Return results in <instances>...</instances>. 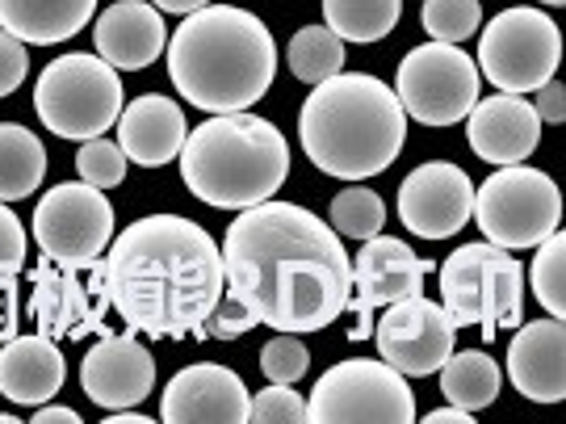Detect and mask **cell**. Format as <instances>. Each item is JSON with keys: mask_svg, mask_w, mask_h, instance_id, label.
I'll list each match as a JSON object with an SVG mask.
<instances>
[{"mask_svg": "<svg viewBox=\"0 0 566 424\" xmlns=\"http://www.w3.org/2000/svg\"><path fill=\"white\" fill-rule=\"evenodd\" d=\"M223 282L273 332H324L344 316L353 257L306 206L264 198L223 236Z\"/></svg>", "mask_w": 566, "mask_h": 424, "instance_id": "cell-1", "label": "cell"}, {"mask_svg": "<svg viewBox=\"0 0 566 424\" xmlns=\"http://www.w3.org/2000/svg\"><path fill=\"white\" fill-rule=\"evenodd\" d=\"M109 307L130 332L151 341L198 337L223 299V248L202 223L181 215H147L122 227L102 257Z\"/></svg>", "mask_w": 566, "mask_h": 424, "instance_id": "cell-2", "label": "cell"}, {"mask_svg": "<svg viewBox=\"0 0 566 424\" xmlns=\"http://www.w3.org/2000/svg\"><path fill=\"white\" fill-rule=\"evenodd\" d=\"M172 89L206 114L252 110L277 76V42L256 13L240 4H202L185 13L164 46Z\"/></svg>", "mask_w": 566, "mask_h": 424, "instance_id": "cell-3", "label": "cell"}, {"mask_svg": "<svg viewBox=\"0 0 566 424\" xmlns=\"http://www.w3.org/2000/svg\"><path fill=\"white\" fill-rule=\"evenodd\" d=\"M298 143L306 161L340 182H369L399 161L407 143V114L395 89L369 72H336L311 84L298 114Z\"/></svg>", "mask_w": 566, "mask_h": 424, "instance_id": "cell-4", "label": "cell"}, {"mask_svg": "<svg viewBox=\"0 0 566 424\" xmlns=\"http://www.w3.org/2000/svg\"><path fill=\"white\" fill-rule=\"evenodd\" d=\"M290 177V143L248 110L210 114L181 143V182L206 206L243 210L273 198Z\"/></svg>", "mask_w": 566, "mask_h": 424, "instance_id": "cell-5", "label": "cell"}, {"mask_svg": "<svg viewBox=\"0 0 566 424\" xmlns=\"http://www.w3.org/2000/svg\"><path fill=\"white\" fill-rule=\"evenodd\" d=\"M441 307L449 320L483 328L486 344L500 328H516L525 320V269L521 261L491 240L462 244L441 261Z\"/></svg>", "mask_w": 566, "mask_h": 424, "instance_id": "cell-6", "label": "cell"}, {"mask_svg": "<svg viewBox=\"0 0 566 424\" xmlns=\"http://www.w3.org/2000/svg\"><path fill=\"white\" fill-rule=\"evenodd\" d=\"M34 114L60 139H97L122 114V76L102 55L67 51L42 68Z\"/></svg>", "mask_w": 566, "mask_h": 424, "instance_id": "cell-7", "label": "cell"}, {"mask_svg": "<svg viewBox=\"0 0 566 424\" xmlns=\"http://www.w3.org/2000/svg\"><path fill=\"white\" fill-rule=\"evenodd\" d=\"M483 240L500 244L507 252L537 248L563 223V194L549 173L521 164H500L483 185H474V215Z\"/></svg>", "mask_w": 566, "mask_h": 424, "instance_id": "cell-8", "label": "cell"}, {"mask_svg": "<svg viewBox=\"0 0 566 424\" xmlns=\"http://www.w3.org/2000/svg\"><path fill=\"white\" fill-rule=\"evenodd\" d=\"M563 63V34L546 9H504L479 34V76L500 93H533L554 81Z\"/></svg>", "mask_w": 566, "mask_h": 424, "instance_id": "cell-9", "label": "cell"}, {"mask_svg": "<svg viewBox=\"0 0 566 424\" xmlns=\"http://www.w3.org/2000/svg\"><path fill=\"white\" fill-rule=\"evenodd\" d=\"M306 421L411 424L416 421V400H411V386L403 374L395 365H386L382 358H348V362L332 365L315 383L311 400H306Z\"/></svg>", "mask_w": 566, "mask_h": 424, "instance_id": "cell-10", "label": "cell"}, {"mask_svg": "<svg viewBox=\"0 0 566 424\" xmlns=\"http://www.w3.org/2000/svg\"><path fill=\"white\" fill-rule=\"evenodd\" d=\"M479 68L458 42H424L399 63L395 97L407 118L424 126H453L479 102Z\"/></svg>", "mask_w": 566, "mask_h": 424, "instance_id": "cell-11", "label": "cell"}, {"mask_svg": "<svg viewBox=\"0 0 566 424\" xmlns=\"http://www.w3.org/2000/svg\"><path fill=\"white\" fill-rule=\"evenodd\" d=\"M30 223H34V240H39L42 257L67 265V269L102 265L105 248L114 240V206L88 182L51 185Z\"/></svg>", "mask_w": 566, "mask_h": 424, "instance_id": "cell-12", "label": "cell"}, {"mask_svg": "<svg viewBox=\"0 0 566 424\" xmlns=\"http://www.w3.org/2000/svg\"><path fill=\"white\" fill-rule=\"evenodd\" d=\"M428 273H432V265L424 257H416L407 240H395L382 231L361 240V252L353 261V290H348V303H344V311H353L348 341H369L374 316L382 307L407 299V294H420Z\"/></svg>", "mask_w": 566, "mask_h": 424, "instance_id": "cell-13", "label": "cell"}, {"mask_svg": "<svg viewBox=\"0 0 566 424\" xmlns=\"http://www.w3.org/2000/svg\"><path fill=\"white\" fill-rule=\"evenodd\" d=\"M369 337L386 365H395L403 379H424V374H437L441 362L453 353L458 323L449 320L441 303H432L424 294H407L374 316Z\"/></svg>", "mask_w": 566, "mask_h": 424, "instance_id": "cell-14", "label": "cell"}, {"mask_svg": "<svg viewBox=\"0 0 566 424\" xmlns=\"http://www.w3.org/2000/svg\"><path fill=\"white\" fill-rule=\"evenodd\" d=\"M105 311H109V294L102 282V265L67 269L42 257V265L34 269V294H30V316L42 337L67 341L84 332H102Z\"/></svg>", "mask_w": 566, "mask_h": 424, "instance_id": "cell-15", "label": "cell"}, {"mask_svg": "<svg viewBox=\"0 0 566 424\" xmlns=\"http://www.w3.org/2000/svg\"><path fill=\"white\" fill-rule=\"evenodd\" d=\"M474 215V182L449 161L411 168L399 185V219L420 240H449Z\"/></svg>", "mask_w": 566, "mask_h": 424, "instance_id": "cell-16", "label": "cell"}, {"mask_svg": "<svg viewBox=\"0 0 566 424\" xmlns=\"http://www.w3.org/2000/svg\"><path fill=\"white\" fill-rule=\"evenodd\" d=\"M81 386L105 412L139 407L156 386V362L135 332H109L84 353Z\"/></svg>", "mask_w": 566, "mask_h": 424, "instance_id": "cell-17", "label": "cell"}, {"mask_svg": "<svg viewBox=\"0 0 566 424\" xmlns=\"http://www.w3.org/2000/svg\"><path fill=\"white\" fill-rule=\"evenodd\" d=\"M248 386L235 370L214 362L185 365L164 386L160 416L168 424H243L248 421Z\"/></svg>", "mask_w": 566, "mask_h": 424, "instance_id": "cell-18", "label": "cell"}, {"mask_svg": "<svg viewBox=\"0 0 566 424\" xmlns=\"http://www.w3.org/2000/svg\"><path fill=\"white\" fill-rule=\"evenodd\" d=\"M465 139L470 152L486 164H521L537 152L542 143V126L533 102H525L521 93H491L479 97L465 114Z\"/></svg>", "mask_w": 566, "mask_h": 424, "instance_id": "cell-19", "label": "cell"}, {"mask_svg": "<svg viewBox=\"0 0 566 424\" xmlns=\"http://www.w3.org/2000/svg\"><path fill=\"white\" fill-rule=\"evenodd\" d=\"M507 379L533 404L566 400V323L546 316L537 323H516V341L507 349Z\"/></svg>", "mask_w": 566, "mask_h": 424, "instance_id": "cell-20", "label": "cell"}, {"mask_svg": "<svg viewBox=\"0 0 566 424\" xmlns=\"http://www.w3.org/2000/svg\"><path fill=\"white\" fill-rule=\"evenodd\" d=\"M93 46L109 68L139 72V68L160 60L164 46H168L164 13L151 0H118L93 25Z\"/></svg>", "mask_w": 566, "mask_h": 424, "instance_id": "cell-21", "label": "cell"}, {"mask_svg": "<svg viewBox=\"0 0 566 424\" xmlns=\"http://www.w3.org/2000/svg\"><path fill=\"white\" fill-rule=\"evenodd\" d=\"M114 126H118L122 156L143 168H164L168 161H177L185 135H189L181 105L160 93H143L130 105H122Z\"/></svg>", "mask_w": 566, "mask_h": 424, "instance_id": "cell-22", "label": "cell"}, {"mask_svg": "<svg viewBox=\"0 0 566 424\" xmlns=\"http://www.w3.org/2000/svg\"><path fill=\"white\" fill-rule=\"evenodd\" d=\"M67 379V362H63L60 344L51 337H9L0 341V395L18 407H39L55 400Z\"/></svg>", "mask_w": 566, "mask_h": 424, "instance_id": "cell-23", "label": "cell"}, {"mask_svg": "<svg viewBox=\"0 0 566 424\" xmlns=\"http://www.w3.org/2000/svg\"><path fill=\"white\" fill-rule=\"evenodd\" d=\"M93 13L97 0H0V30L25 46H51L76 39Z\"/></svg>", "mask_w": 566, "mask_h": 424, "instance_id": "cell-24", "label": "cell"}, {"mask_svg": "<svg viewBox=\"0 0 566 424\" xmlns=\"http://www.w3.org/2000/svg\"><path fill=\"white\" fill-rule=\"evenodd\" d=\"M441 395L462 412H483L495 404L500 386H504V370L495 365V358H486L483 349H465V353H449L441 362Z\"/></svg>", "mask_w": 566, "mask_h": 424, "instance_id": "cell-25", "label": "cell"}, {"mask_svg": "<svg viewBox=\"0 0 566 424\" xmlns=\"http://www.w3.org/2000/svg\"><path fill=\"white\" fill-rule=\"evenodd\" d=\"M46 177V152L34 131L0 122V203L30 198Z\"/></svg>", "mask_w": 566, "mask_h": 424, "instance_id": "cell-26", "label": "cell"}, {"mask_svg": "<svg viewBox=\"0 0 566 424\" xmlns=\"http://www.w3.org/2000/svg\"><path fill=\"white\" fill-rule=\"evenodd\" d=\"M403 18V0H324V25L340 42H382Z\"/></svg>", "mask_w": 566, "mask_h": 424, "instance_id": "cell-27", "label": "cell"}, {"mask_svg": "<svg viewBox=\"0 0 566 424\" xmlns=\"http://www.w3.org/2000/svg\"><path fill=\"white\" fill-rule=\"evenodd\" d=\"M285 63L290 72L303 84H319L327 76L344 72V42L327 30V25H303L294 39H290V51H285Z\"/></svg>", "mask_w": 566, "mask_h": 424, "instance_id": "cell-28", "label": "cell"}, {"mask_svg": "<svg viewBox=\"0 0 566 424\" xmlns=\"http://www.w3.org/2000/svg\"><path fill=\"white\" fill-rule=\"evenodd\" d=\"M327 223L336 236H348V240H369L386 227V203L365 189V185H348L332 198V210H327Z\"/></svg>", "mask_w": 566, "mask_h": 424, "instance_id": "cell-29", "label": "cell"}, {"mask_svg": "<svg viewBox=\"0 0 566 424\" xmlns=\"http://www.w3.org/2000/svg\"><path fill=\"white\" fill-rule=\"evenodd\" d=\"M533 294L554 320H566V236L554 231L537 244L533 257Z\"/></svg>", "mask_w": 566, "mask_h": 424, "instance_id": "cell-30", "label": "cell"}, {"mask_svg": "<svg viewBox=\"0 0 566 424\" xmlns=\"http://www.w3.org/2000/svg\"><path fill=\"white\" fill-rule=\"evenodd\" d=\"M483 4L479 0H424V30L432 42H465L479 34Z\"/></svg>", "mask_w": 566, "mask_h": 424, "instance_id": "cell-31", "label": "cell"}, {"mask_svg": "<svg viewBox=\"0 0 566 424\" xmlns=\"http://www.w3.org/2000/svg\"><path fill=\"white\" fill-rule=\"evenodd\" d=\"M76 173H81V182L97 185V189H114L122 185L126 177V156H122V147L114 139H81V152H76Z\"/></svg>", "mask_w": 566, "mask_h": 424, "instance_id": "cell-32", "label": "cell"}, {"mask_svg": "<svg viewBox=\"0 0 566 424\" xmlns=\"http://www.w3.org/2000/svg\"><path fill=\"white\" fill-rule=\"evenodd\" d=\"M261 370L269 383H298L306 370H311V353L298 341V332H277L273 341L261 349Z\"/></svg>", "mask_w": 566, "mask_h": 424, "instance_id": "cell-33", "label": "cell"}, {"mask_svg": "<svg viewBox=\"0 0 566 424\" xmlns=\"http://www.w3.org/2000/svg\"><path fill=\"white\" fill-rule=\"evenodd\" d=\"M248 421L306 424V400L298 391H290V383H269L256 400H248Z\"/></svg>", "mask_w": 566, "mask_h": 424, "instance_id": "cell-34", "label": "cell"}, {"mask_svg": "<svg viewBox=\"0 0 566 424\" xmlns=\"http://www.w3.org/2000/svg\"><path fill=\"white\" fill-rule=\"evenodd\" d=\"M256 328V316L240 303V299H231L223 290V299L214 303V311L206 316V323L198 328V341H235L243 332H252Z\"/></svg>", "mask_w": 566, "mask_h": 424, "instance_id": "cell-35", "label": "cell"}, {"mask_svg": "<svg viewBox=\"0 0 566 424\" xmlns=\"http://www.w3.org/2000/svg\"><path fill=\"white\" fill-rule=\"evenodd\" d=\"M25 269V227L9 210V203H0V282L18 278Z\"/></svg>", "mask_w": 566, "mask_h": 424, "instance_id": "cell-36", "label": "cell"}, {"mask_svg": "<svg viewBox=\"0 0 566 424\" xmlns=\"http://www.w3.org/2000/svg\"><path fill=\"white\" fill-rule=\"evenodd\" d=\"M30 72V55H25V42L13 39L9 30H0V97H9L13 89H21Z\"/></svg>", "mask_w": 566, "mask_h": 424, "instance_id": "cell-37", "label": "cell"}, {"mask_svg": "<svg viewBox=\"0 0 566 424\" xmlns=\"http://www.w3.org/2000/svg\"><path fill=\"white\" fill-rule=\"evenodd\" d=\"M537 93V102H533V110H537V118L549 122V126H563L566 122V89L558 81H546L542 89H533Z\"/></svg>", "mask_w": 566, "mask_h": 424, "instance_id": "cell-38", "label": "cell"}, {"mask_svg": "<svg viewBox=\"0 0 566 424\" xmlns=\"http://www.w3.org/2000/svg\"><path fill=\"white\" fill-rule=\"evenodd\" d=\"M18 332V278L0 282V341H9Z\"/></svg>", "mask_w": 566, "mask_h": 424, "instance_id": "cell-39", "label": "cell"}, {"mask_svg": "<svg viewBox=\"0 0 566 424\" xmlns=\"http://www.w3.org/2000/svg\"><path fill=\"white\" fill-rule=\"evenodd\" d=\"M81 416L72 412V407H60V404H39V412H34V424H76Z\"/></svg>", "mask_w": 566, "mask_h": 424, "instance_id": "cell-40", "label": "cell"}, {"mask_svg": "<svg viewBox=\"0 0 566 424\" xmlns=\"http://www.w3.org/2000/svg\"><path fill=\"white\" fill-rule=\"evenodd\" d=\"M160 13H172V18H185V13H193V9H202L210 0H151Z\"/></svg>", "mask_w": 566, "mask_h": 424, "instance_id": "cell-41", "label": "cell"}, {"mask_svg": "<svg viewBox=\"0 0 566 424\" xmlns=\"http://www.w3.org/2000/svg\"><path fill=\"white\" fill-rule=\"evenodd\" d=\"M428 424H470V412H462V407H437V412H428L424 416Z\"/></svg>", "mask_w": 566, "mask_h": 424, "instance_id": "cell-42", "label": "cell"}, {"mask_svg": "<svg viewBox=\"0 0 566 424\" xmlns=\"http://www.w3.org/2000/svg\"><path fill=\"white\" fill-rule=\"evenodd\" d=\"M0 424H18V416H0Z\"/></svg>", "mask_w": 566, "mask_h": 424, "instance_id": "cell-43", "label": "cell"}, {"mask_svg": "<svg viewBox=\"0 0 566 424\" xmlns=\"http://www.w3.org/2000/svg\"><path fill=\"white\" fill-rule=\"evenodd\" d=\"M542 4H554V9H558V4H566V0H542Z\"/></svg>", "mask_w": 566, "mask_h": 424, "instance_id": "cell-44", "label": "cell"}]
</instances>
